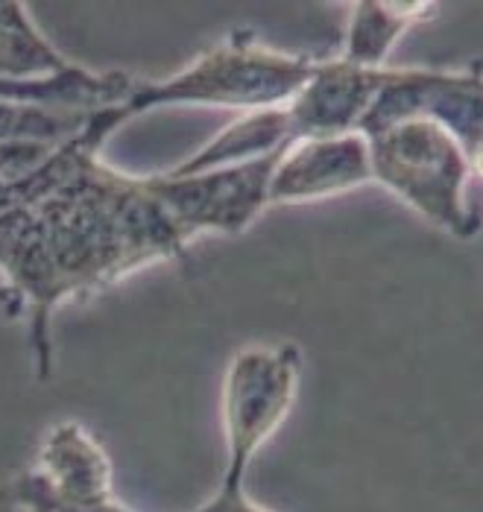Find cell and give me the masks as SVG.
I'll use <instances>...</instances> for the list:
<instances>
[{
  "label": "cell",
  "mask_w": 483,
  "mask_h": 512,
  "mask_svg": "<svg viewBox=\"0 0 483 512\" xmlns=\"http://www.w3.org/2000/svg\"><path fill=\"white\" fill-rule=\"evenodd\" d=\"M121 129L115 109L94 112L80 135L56 147L44 164L12 182L0 211L3 299L30 322L36 375H53V314L121 278L176 261L191 240L176 229L150 191L103 161L106 141Z\"/></svg>",
  "instance_id": "obj_1"
},
{
  "label": "cell",
  "mask_w": 483,
  "mask_h": 512,
  "mask_svg": "<svg viewBox=\"0 0 483 512\" xmlns=\"http://www.w3.org/2000/svg\"><path fill=\"white\" fill-rule=\"evenodd\" d=\"M314 68L317 59L267 47L238 30L170 77L135 79L129 97L118 106V118L126 126L141 115L176 106L229 109L238 115L279 109L299 94Z\"/></svg>",
  "instance_id": "obj_2"
},
{
  "label": "cell",
  "mask_w": 483,
  "mask_h": 512,
  "mask_svg": "<svg viewBox=\"0 0 483 512\" xmlns=\"http://www.w3.org/2000/svg\"><path fill=\"white\" fill-rule=\"evenodd\" d=\"M372 158V185H381L440 232L472 240L481 214L469 199L472 167L443 123L407 115L363 132Z\"/></svg>",
  "instance_id": "obj_3"
},
{
  "label": "cell",
  "mask_w": 483,
  "mask_h": 512,
  "mask_svg": "<svg viewBox=\"0 0 483 512\" xmlns=\"http://www.w3.org/2000/svg\"><path fill=\"white\" fill-rule=\"evenodd\" d=\"M302 352L293 343L246 346L229 360L220 390L226 466L220 486H246L264 442L284 425L299 393Z\"/></svg>",
  "instance_id": "obj_4"
},
{
  "label": "cell",
  "mask_w": 483,
  "mask_h": 512,
  "mask_svg": "<svg viewBox=\"0 0 483 512\" xmlns=\"http://www.w3.org/2000/svg\"><path fill=\"white\" fill-rule=\"evenodd\" d=\"M282 153L202 173H153L147 182L188 240L241 235L270 208V179Z\"/></svg>",
  "instance_id": "obj_5"
},
{
  "label": "cell",
  "mask_w": 483,
  "mask_h": 512,
  "mask_svg": "<svg viewBox=\"0 0 483 512\" xmlns=\"http://www.w3.org/2000/svg\"><path fill=\"white\" fill-rule=\"evenodd\" d=\"M21 512H132L115 492L112 460L80 422H56L36 463L12 486Z\"/></svg>",
  "instance_id": "obj_6"
},
{
  "label": "cell",
  "mask_w": 483,
  "mask_h": 512,
  "mask_svg": "<svg viewBox=\"0 0 483 512\" xmlns=\"http://www.w3.org/2000/svg\"><path fill=\"white\" fill-rule=\"evenodd\" d=\"M407 115H425L443 123L466 150L472 179L483 182L481 68H387L361 132Z\"/></svg>",
  "instance_id": "obj_7"
},
{
  "label": "cell",
  "mask_w": 483,
  "mask_h": 512,
  "mask_svg": "<svg viewBox=\"0 0 483 512\" xmlns=\"http://www.w3.org/2000/svg\"><path fill=\"white\" fill-rule=\"evenodd\" d=\"M384 77L387 68H361L340 56L317 62L311 79L282 106L290 141L361 132Z\"/></svg>",
  "instance_id": "obj_8"
},
{
  "label": "cell",
  "mask_w": 483,
  "mask_h": 512,
  "mask_svg": "<svg viewBox=\"0 0 483 512\" xmlns=\"http://www.w3.org/2000/svg\"><path fill=\"white\" fill-rule=\"evenodd\" d=\"M372 185V158L361 132L305 138L284 150L273 179L270 205H299L340 197Z\"/></svg>",
  "instance_id": "obj_9"
},
{
  "label": "cell",
  "mask_w": 483,
  "mask_h": 512,
  "mask_svg": "<svg viewBox=\"0 0 483 512\" xmlns=\"http://www.w3.org/2000/svg\"><path fill=\"white\" fill-rule=\"evenodd\" d=\"M431 12H437L434 3H352L340 59L361 68H387L396 41Z\"/></svg>",
  "instance_id": "obj_10"
},
{
  "label": "cell",
  "mask_w": 483,
  "mask_h": 512,
  "mask_svg": "<svg viewBox=\"0 0 483 512\" xmlns=\"http://www.w3.org/2000/svg\"><path fill=\"white\" fill-rule=\"evenodd\" d=\"M68 65L74 62L41 33V27L30 15V6L0 3V79L24 82L53 77Z\"/></svg>",
  "instance_id": "obj_11"
},
{
  "label": "cell",
  "mask_w": 483,
  "mask_h": 512,
  "mask_svg": "<svg viewBox=\"0 0 483 512\" xmlns=\"http://www.w3.org/2000/svg\"><path fill=\"white\" fill-rule=\"evenodd\" d=\"M191 512H273L267 510L264 504H258L246 486H217L211 492V498H205L200 507H194Z\"/></svg>",
  "instance_id": "obj_12"
},
{
  "label": "cell",
  "mask_w": 483,
  "mask_h": 512,
  "mask_svg": "<svg viewBox=\"0 0 483 512\" xmlns=\"http://www.w3.org/2000/svg\"><path fill=\"white\" fill-rule=\"evenodd\" d=\"M6 202H9V182H0V211L6 208Z\"/></svg>",
  "instance_id": "obj_13"
}]
</instances>
